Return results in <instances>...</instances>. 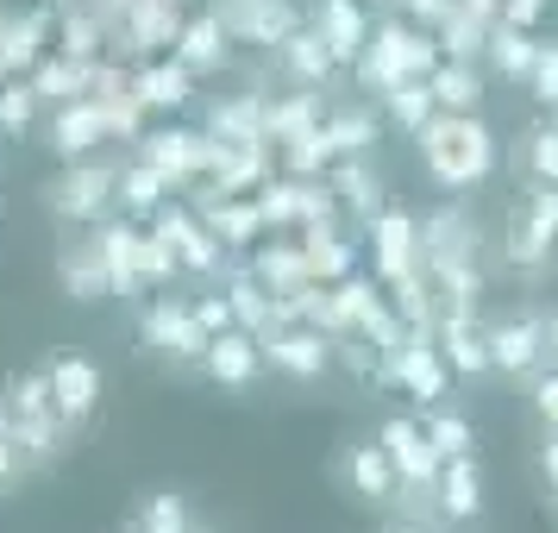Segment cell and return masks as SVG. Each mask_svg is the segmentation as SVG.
<instances>
[{
  "instance_id": "6da1fadb",
  "label": "cell",
  "mask_w": 558,
  "mask_h": 533,
  "mask_svg": "<svg viewBox=\"0 0 558 533\" xmlns=\"http://www.w3.org/2000/svg\"><path fill=\"white\" fill-rule=\"evenodd\" d=\"M414 145H421L427 182L446 189V195L483 189V182L496 177V163H502V138L489 132L483 113H433L427 126L414 132Z\"/></svg>"
},
{
  "instance_id": "7a4b0ae2",
  "label": "cell",
  "mask_w": 558,
  "mask_h": 533,
  "mask_svg": "<svg viewBox=\"0 0 558 533\" xmlns=\"http://www.w3.org/2000/svg\"><path fill=\"white\" fill-rule=\"evenodd\" d=\"M0 427H7L32 458H38V471H45V464H57V458L70 452V439H76V433L57 421L51 389H45V371H38V364H32V371H7V377H0Z\"/></svg>"
},
{
  "instance_id": "3957f363",
  "label": "cell",
  "mask_w": 558,
  "mask_h": 533,
  "mask_svg": "<svg viewBox=\"0 0 558 533\" xmlns=\"http://www.w3.org/2000/svg\"><path fill=\"white\" fill-rule=\"evenodd\" d=\"M502 252L514 277H546L558 257V189L546 182H527L521 202L508 207V227H502Z\"/></svg>"
},
{
  "instance_id": "277c9868",
  "label": "cell",
  "mask_w": 558,
  "mask_h": 533,
  "mask_svg": "<svg viewBox=\"0 0 558 533\" xmlns=\"http://www.w3.org/2000/svg\"><path fill=\"white\" fill-rule=\"evenodd\" d=\"M332 483H339V496L352 508H371V514H396V502H402V477H396L389 452L377 446V433L371 439H345L332 452Z\"/></svg>"
},
{
  "instance_id": "5b68a950",
  "label": "cell",
  "mask_w": 558,
  "mask_h": 533,
  "mask_svg": "<svg viewBox=\"0 0 558 533\" xmlns=\"http://www.w3.org/2000/svg\"><path fill=\"white\" fill-rule=\"evenodd\" d=\"M38 371H45V389H51L57 421H63L70 433H82V427H95V421H101L107 371L88 352H51Z\"/></svg>"
},
{
  "instance_id": "8992f818",
  "label": "cell",
  "mask_w": 558,
  "mask_h": 533,
  "mask_svg": "<svg viewBox=\"0 0 558 533\" xmlns=\"http://www.w3.org/2000/svg\"><path fill=\"white\" fill-rule=\"evenodd\" d=\"M483 339H489V371L508 383H527L533 371H546L553 364V332H546V314H496V320H483Z\"/></svg>"
},
{
  "instance_id": "52a82bcc",
  "label": "cell",
  "mask_w": 558,
  "mask_h": 533,
  "mask_svg": "<svg viewBox=\"0 0 558 533\" xmlns=\"http://www.w3.org/2000/svg\"><path fill=\"white\" fill-rule=\"evenodd\" d=\"M45 202L63 227H101L113 202H120V170L113 163H76L70 157V170L45 189Z\"/></svg>"
},
{
  "instance_id": "ba28073f",
  "label": "cell",
  "mask_w": 558,
  "mask_h": 533,
  "mask_svg": "<svg viewBox=\"0 0 558 533\" xmlns=\"http://www.w3.org/2000/svg\"><path fill=\"white\" fill-rule=\"evenodd\" d=\"M138 346L163 364H177V371H195L207 352V332L195 327V314L189 302H170V295H151V302L138 307Z\"/></svg>"
},
{
  "instance_id": "9c48e42d",
  "label": "cell",
  "mask_w": 558,
  "mask_h": 533,
  "mask_svg": "<svg viewBox=\"0 0 558 533\" xmlns=\"http://www.w3.org/2000/svg\"><path fill=\"white\" fill-rule=\"evenodd\" d=\"M383 383H396L408 402L433 408V402L452 396V364L439 358V346H433L427 332H408L402 346L389 352V364H383Z\"/></svg>"
},
{
  "instance_id": "30bf717a",
  "label": "cell",
  "mask_w": 558,
  "mask_h": 533,
  "mask_svg": "<svg viewBox=\"0 0 558 533\" xmlns=\"http://www.w3.org/2000/svg\"><path fill=\"white\" fill-rule=\"evenodd\" d=\"M264 339V371L282 383H320L332 371V339L320 327H270L257 332Z\"/></svg>"
},
{
  "instance_id": "8fae6325",
  "label": "cell",
  "mask_w": 558,
  "mask_h": 533,
  "mask_svg": "<svg viewBox=\"0 0 558 533\" xmlns=\"http://www.w3.org/2000/svg\"><path fill=\"white\" fill-rule=\"evenodd\" d=\"M195 371H202L214 389H227V396H245V389H257V383L270 377V371H264V339H257V332H245V327L214 332Z\"/></svg>"
},
{
  "instance_id": "7c38bea8",
  "label": "cell",
  "mask_w": 558,
  "mask_h": 533,
  "mask_svg": "<svg viewBox=\"0 0 558 533\" xmlns=\"http://www.w3.org/2000/svg\"><path fill=\"white\" fill-rule=\"evenodd\" d=\"M377 446L389 452L402 489H433V477H439V452H433V439L421 433V414H383Z\"/></svg>"
},
{
  "instance_id": "4fadbf2b",
  "label": "cell",
  "mask_w": 558,
  "mask_h": 533,
  "mask_svg": "<svg viewBox=\"0 0 558 533\" xmlns=\"http://www.w3.org/2000/svg\"><path fill=\"white\" fill-rule=\"evenodd\" d=\"M138 239H145V232L126 227V220H113V214L95 227V252H101V264H107V295H126V302L145 295V257H138Z\"/></svg>"
},
{
  "instance_id": "5bb4252c",
  "label": "cell",
  "mask_w": 558,
  "mask_h": 533,
  "mask_svg": "<svg viewBox=\"0 0 558 533\" xmlns=\"http://www.w3.org/2000/svg\"><path fill=\"white\" fill-rule=\"evenodd\" d=\"M433 346H439V358L452 364V377H471V383L496 377V371H489V339H483L477 314L446 307V314H439V332H433Z\"/></svg>"
},
{
  "instance_id": "9a60e30c",
  "label": "cell",
  "mask_w": 558,
  "mask_h": 533,
  "mask_svg": "<svg viewBox=\"0 0 558 533\" xmlns=\"http://www.w3.org/2000/svg\"><path fill=\"white\" fill-rule=\"evenodd\" d=\"M371 245H377V277L383 282H414V245H421V220L402 207H383L371 220Z\"/></svg>"
},
{
  "instance_id": "2e32d148",
  "label": "cell",
  "mask_w": 558,
  "mask_h": 533,
  "mask_svg": "<svg viewBox=\"0 0 558 533\" xmlns=\"http://www.w3.org/2000/svg\"><path fill=\"white\" fill-rule=\"evenodd\" d=\"M433 508H439V521H477L483 514V464L477 452L471 458H439V477H433Z\"/></svg>"
},
{
  "instance_id": "e0dca14e",
  "label": "cell",
  "mask_w": 558,
  "mask_h": 533,
  "mask_svg": "<svg viewBox=\"0 0 558 533\" xmlns=\"http://www.w3.org/2000/svg\"><path fill=\"white\" fill-rule=\"evenodd\" d=\"M307 26L320 32V45H327L339 63H357L364 45H371V13H364V0H314Z\"/></svg>"
},
{
  "instance_id": "ac0fdd59",
  "label": "cell",
  "mask_w": 558,
  "mask_h": 533,
  "mask_svg": "<svg viewBox=\"0 0 558 533\" xmlns=\"http://www.w3.org/2000/svg\"><path fill=\"white\" fill-rule=\"evenodd\" d=\"M220 26L232 38H245V45H277V38H289V32L302 26V13L289 0H227L220 7Z\"/></svg>"
},
{
  "instance_id": "d6986e66",
  "label": "cell",
  "mask_w": 558,
  "mask_h": 533,
  "mask_svg": "<svg viewBox=\"0 0 558 533\" xmlns=\"http://www.w3.org/2000/svg\"><path fill=\"white\" fill-rule=\"evenodd\" d=\"M145 163H151L170 189H182L195 170L214 163V145H207L202 132H151V138H145Z\"/></svg>"
},
{
  "instance_id": "ffe728a7",
  "label": "cell",
  "mask_w": 558,
  "mask_h": 533,
  "mask_svg": "<svg viewBox=\"0 0 558 533\" xmlns=\"http://www.w3.org/2000/svg\"><path fill=\"white\" fill-rule=\"evenodd\" d=\"M270 57H277V70L295 82V88H320V82L339 70V57L320 45V32H314V26H295L289 38H277V45H270Z\"/></svg>"
},
{
  "instance_id": "44dd1931",
  "label": "cell",
  "mask_w": 558,
  "mask_h": 533,
  "mask_svg": "<svg viewBox=\"0 0 558 533\" xmlns=\"http://www.w3.org/2000/svg\"><path fill=\"white\" fill-rule=\"evenodd\" d=\"M483 57H489L496 82H508V88H527L533 57H539V38H533L527 26H508V20H496V26L483 32Z\"/></svg>"
},
{
  "instance_id": "7402d4cb",
  "label": "cell",
  "mask_w": 558,
  "mask_h": 533,
  "mask_svg": "<svg viewBox=\"0 0 558 533\" xmlns=\"http://www.w3.org/2000/svg\"><path fill=\"white\" fill-rule=\"evenodd\" d=\"M227 45H232V32L220 26V13H202V20H189L177 38V63L189 70V76H214V70H227Z\"/></svg>"
},
{
  "instance_id": "603a6c76",
  "label": "cell",
  "mask_w": 558,
  "mask_h": 533,
  "mask_svg": "<svg viewBox=\"0 0 558 533\" xmlns=\"http://www.w3.org/2000/svg\"><path fill=\"white\" fill-rule=\"evenodd\" d=\"M514 170L527 182L558 189V113H539L533 126H521V138H514Z\"/></svg>"
},
{
  "instance_id": "cb8c5ba5",
  "label": "cell",
  "mask_w": 558,
  "mask_h": 533,
  "mask_svg": "<svg viewBox=\"0 0 558 533\" xmlns=\"http://www.w3.org/2000/svg\"><path fill=\"white\" fill-rule=\"evenodd\" d=\"M107 138V113L95 101H63L51 120V152L57 157H82L88 145H101Z\"/></svg>"
},
{
  "instance_id": "d4e9b609",
  "label": "cell",
  "mask_w": 558,
  "mask_h": 533,
  "mask_svg": "<svg viewBox=\"0 0 558 533\" xmlns=\"http://www.w3.org/2000/svg\"><path fill=\"white\" fill-rule=\"evenodd\" d=\"M189 528H195V502L182 489H151L126 514V533H189Z\"/></svg>"
},
{
  "instance_id": "484cf974",
  "label": "cell",
  "mask_w": 558,
  "mask_h": 533,
  "mask_svg": "<svg viewBox=\"0 0 558 533\" xmlns=\"http://www.w3.org/2000/svg\"><path fill=\"white\" fill-rule=\"evenodd\" d=\"M57 277H63V289H70V302H101V295H107V264H101V252H95V239L63 245Z\"/></svg>"
},
{
  "instance_id": "4316f807",
  "label": "cell",
  "mask_w": 558,
  "mask_h": 533,
  "mask_svg": "<svg viewBox=\"0 0 558 533\" xmlns=\"http://www.w3.org/2000/svg\"><path fill=\"white\" fill-rule=\"evenodd\" d=\"M427 282L439 289V302L458 307V314H477V295H483V277L471 257H427Z\"/></svg>"
},
{
  "instance_id": "83f0119b",
  "label": "cell",
  "mask_w": 558,
  "mask_h": 533,
  "mask_svg": "<svg viewBox=\"0 0 558 533\" xmlns=\"http://www.w3.org/2000/svg\"><path fill=\"white\" fill-rule=\"evenodd\" d=\"M433 101H439V113H477L483 107V76L464 63V57H452V63H439L427 76Z\"/></svg>"
},
{
  "instance_id": "f1b7e54d",
  "label": "cell",
  "mask_w": 558,
  "mask_h": 533,
  "mask_svg": "<svg viewBox=\"0 0 558 533\" xmlns=\"http://www.w3.org/2000/svg\"><path fill=\"white\" fill-rule=\"evenodd\" d=\"M421 433L433 439V452L439 458H471L477 452V427H471V414H458V408H446V402L421 408Z\"/></svg>"
},
{
  "instance_id": "f546056e",
  "label": "cell",
  "mask_w": 558,
  "mask_h": 533,
  "mask_svg": "<svg viewBox=\"0 0 558 533\" xmlns=\"http://www.w3.org/2000/svg\"><path fill=\"white\" fill-rule=\"evenodd\" d=\"M383 107H389V120H396V132H414L427 126L433 113H439V101H433V88H427V76H408V82H396L389 95H383Z\"/></svg>"
},
{
  "instance_id": "4dcf8cb0",
  "label": "cell",
  "mask_w": 558,
  "mask_h": 533,
  "mask_svg": "<svg viewBox=\"0 0 558 533\" xmlns=\"http://www.w3.org/2000/svg\"><path fill=\"white\" fill-rule=\"evenodd\" d=\"M227 302H232V320H239L245 332H270V327H277V302H270V295L257 289L252 270H232Z\"/></svg>"
},
{
  "instance_id": "1f68e13d",
  "label": "cell",
  "mask_w": 558,
  "mask_h": 533,
  "mask_svg": "<svg viewBox=\"0 0 558 533\" xmlns=\"http://www.w3.org/2000/svg\"><path fill=\"white\" fill-rule=\"evenodd\" d=\"M332 189L345 195V207H352V214L364 220V227H371V220L383 214V182L371 177V170H364L357 157H345V163H339V177H332Z\"/></svg>"
},
{
  "instance_id": "d6a6232c",
  "label": "cell",
  "mask_w": 558,
  "mask_h": 533,
  "mask_svg": "<svg viewBox=\"0 0 558 533\" xmlns=\"http://www.w3.org/2000/svg\"><path fill=\"white\" fill-rule=\"evenodd\" d=\"M138 101L157 107V113H177L189 101V70L182 63H151L145 76H138Z\"/></svg>"
},
{
  "instance_id": "836d02e7",
  "label": "cell",
  "mask_w": 558,
  "mask_h": 533,
  "mask_svg": "<svg viewBox=\"0 0 558 533\" xmlns=\"http://www.w3.org/2000/svg\"><path fill=\"white\" fill-rule=\"evenodd\" d=\"M163 195H170V182L157 177L145 157L120 170V207H126V214H157V207H163Z\"/></svg>"
},
{
  "instance_id": "e575fe53",
  "label": "cell",
  "mask_w": 558,
  "mask_h": 533,
  "mask_svg": "<svg viewBox=\"0 0 558 533\" xmlns=\"http://www.w3.org/2000/svg\"><path fill=\"white\" fill-rule=\"evenodd\" d=\"M320 132H327V145H332L339 157H364L371 145H377V120H371L364 107H345V113H332Z\"/></svg>"
},
{
  "instance_id": "d590c367",
  "label": "cell",
  "mask_w": 558,
  "mask_h": 533,
  "mask_svg": "<svg viewBox=\"0 0 558 533\" xmlns=\"http://www.w3.org/2000/svg\"><path fill=\"white\" fill-rule=\"evenodd\" d=\"M527 95H533V107H539V113H558V38H539Z\"/></svg>"
},
{
  "instance_id": "8d00e7d4",
  "label": "cell",
  "mask_w": 558,
  "mask_h": 533,
  "mask_svg": "<svg viewBox=\"0 0 558 533\" xmlns=\"http://www.w3.org/2000/svg\"><path fill=\"white\" fill-rule=\"evenodd\" d=\"M32 113H38V88L32 82H0V132L20 138L32 126Z\"/></svg>"
},
{
  "instance_id": "74e56055",
  "label": "cell",
  "mask_w": 558,
  "mask_h": 533,
  "mask_svg": "<svg viewBox=\"0 0 558 533\" xmlns=\"http://www.w3.org/2000/svg\"><path fill=\"white\" fill-rule=\"evenodd\" d=\"M32 477H38V458L0 427V496H20V483H32Z\"/></svg>"
},
{
  "instance_id": "f35d334b",
  "label": "cell",
  "mask_w": 558,
  "mask_h": 533,
  "mask_svg": "<svg viewBox=\"0 0 558 533\" xmlns=\"http://www.w3.org/2000/svg\"><path fill=\"white\" fill-rule=\"evenodd\" d=\"M527 414L546 433H558V364H546V371H533L527 377Z\"/></svg>"
},
{
  "instance_id": "ab89813d",
  "label": "cell",
  "mask_w": 558,
  "mask_h": 533,
  "mask_svg": "<svg viewBox=\"0 0 558 533\" xmlns=\"http://www.w3.org/2000/svg\"><path fill=\"white\" fill-rule=\"evenodd\" d=\"M189 314H195V327H202L207 339H214V332H227V327H239L227 295H202V302H189Z\"/></svg>"
},
{
  "instance_id": "60d3db41",
  "label": "cell",
  "mask_w": 558,
  "mask_h": 533,
  "mask_svg": "<svg viewBox=\"0 0 558 533\" xmlns=\"http://www.w3.org/2000/svg\"><path fill=\"white\" fill-rule=\"evenodd\" d=\"M533 471H539V489L558 496V433L539 427V446H533Z\"/></svg>"
},
{
  "instance_id": "b9f144b4",
  "label": "cell",
  "mask_w": 558,
  "mask_h": 533,
  "mask_svg": "<svg viewBox=\"0 0 558 533\" xmlns=\"http://www.w3.org/2000/svg\"><path fill=\"white\" fill-rule=\"evenodd\" d=\"M307 264H314V270H327V277H339V270H352V252H345L339 239H314Z\"/></svg>"
},
{
  "instance_id": "7bdbcfd3",
  "label": "cell",
  "mask_w": 558,
  "mask_h": 533,
  "mask_svg": "<svg viewBox=\"0 0 558 533\" xmlns=\"http://www.w3.org/2000/svg\"><path fill=\"white\" fill-rule=\"evenodd\" d=\"M546 13V0H502V20L508 26H527L533 32V20Z\"/></svg>"
},
{
  "instance_id": "ee69618b",
  "label": "cell",
  "mask_w": 558,
  "mask_h": 533,
  "mask_svg": "<svg viewBox=\"0 0 558 533\" xmlns=\"http://www.w3.org/2000/svg\"><path fill=\"white\" fill-rule=\"evenodd\" d=\"M389 533H439V528H433V521H421V514H396V521H389Z\"/></svg>"
},
{
  "instance_id": "f6af8a7d",
  "label": "cell",
  "mask_w": 558,
  "mask_h": 533,
  "mask_svg": "<svg viewBox=\"0 0 558 533\" xmlns=\"http://www.w3.org/2000/svg\"><path fill=\"white\" fill-rule=\"evenodd\" d=\"M546 332H553V346H558V307H553V314H546Z\"/></svg>"
},
{
  "instance_id": "bcb514c9",
  "label": "cell",
  "mask_w": 558,
  "mask_h": 533,
  "mask_svg": "<svg viewBox=\"0 0 558 533\" xmlns=\"http://www.w3.org/2000/svg\"><path fill=\"white\" fill-rule=\"evenodd\" d=\"M189 533H214V528H202V521H195V528H189Z\"/></svg>"
},
{
  "instance_id": "7dc6e473",
  "label": "cell",
  "mask_w": 558,
  "mask_h": 533,
  "mask_svg": "<svg viewBox=\"0 0 558 533\" xmlns=\"http://www.w3.org/2000/svg\"><path fill=\"white\" fill-rule=\"evenodd\" d=\"M553 508H558V496H553Z\"/></svg>"
}]
</instances>
